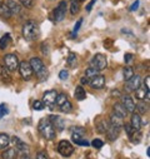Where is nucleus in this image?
Segmentation results:
<instances>
[{
	"instance_id": "obj_1",
	"label": "nucleus",
	"mask_w": 150,
	"mask_h": 159,
	"mask_svg": "<svg viewBox=\"0 0 150 159\" xmlns=\"http://www.w3.org/2000/svg\"><path fill=\"white\" fill-rule=\"evenodd\" d=\"M38 129H39L40 134H42L45 139H48V140H53V139H55V137H56V130L54 129L53 124L50 123V120H49L48 118L40 119L39 125H38Z\"/></svg>"
},
{
	"instance_id": "obj_2",
	"label": "nucleus",
	"mask_w": 150,
	"mask_h": 159,
	"mask_svg": "<svg viewBox=\"0 0 150 159\" xmlns=\"http://www.w3.org/2000/svg\"><path fill=\"white\" fill-rule=\"evenodd\" d=\"M40 30L38 24L34 20H28L24 25H23V36L26 40H35V39L39 36Z\"/></svg>"
},
{
	"instance_id": "obj_3",
	"label": "nucleus",
	"mask_w": 150,
	"mask_h": 159,
	"mask_svg": "<svg viewBox=\"0 0 150 159\" xmlns=\"http://www.w3.org/2000/svg\"><path fill=\"white\" fill-rule=\"evenodd\" d=\"M29 64H30V66L33 69V73H35L38 76L42 79V80H44V78L48 75V71H46V68H45L44 63L42 61V59L34 57V58L30 59Z\"/></svg>"
},
{
	"instance_id": "obj_4",
	"label": "nucleus",
	"mask_w": 150,
	"mask_h": 159,
	"mask_svg": "<svg viewBox=\"0 0 150 159\" xmlns=\"http://www.w3.org/2000/svg\"><path fill=\"white\" fill-rule=\"evenodd\" d=\"M3 61H4V66L5 69L10 73V71H15L18 70L19 68V59L15 54H7L4 58H3Z\"/></svg>"
},
{
	"instance_id": "obj_5",
	"label": "nucleus",
	"mask_w": 150,
	"mask_h": 159,
	"mask_svg": "<svg viewBox=\"0 0 150 159\" xmlns=\"http://www.w3.org/2000/svg\"><path fill=\"white\" fill-rule=\"evenodd\" d=\"M108 61H106V57L104 54H95L93 57V59L90 60V66L96 69L98 71H101L106 68Z\"/></svg>"
},
{
	"instance_id": "obj_6",
	"label": "nucleus",
	"mask_w": 150,
	"mask_h": 159,
	"mask_svg": "<svg viewBox=\"0 0 150 159\" xmlns=\"http://www.w3.org/2000/svg\"><path fill=\"white\" fill-rule=\"evenodd\" d=\"M141 84V78H140V75H133L129 80H126L125 82V87H124V89H125V92L126 93H133V92H135L136 89H138V87Z\"/></svg>"
},
{
	"instance_id": "obj_7",
	"label": "nucleus",
	"mask_w": 150,
	"mask_h": 159,
	"mask_svg": "<svg viewBox=\"0 0 150 159\" xmlns=\"http://www.w3.org/2000/svg\"><path fill=\"white\" fill-rule=\"evenodd\" d=\"M21 78L24 79V80H30V79L33 78V69L29 64V61H21L19 63V68H18Z\"/></svg>"
},
{
	"instance_id": "obj_8",
	"label": "nucleus",
	"mask_w": 150,
	"mask_h": 159,
	"mask_svg": "<svg viewBox=\"0 0 150 159\" xmlns=\"http://www.w3.org/2000/svg\"><path fill=\"white\" fill-rule=\"evenodd\" d=\"M58 152L63 157H70L74 153V147L68 140H61L58 144Z\"/></svg>"
},
{
	"instance_id": "obj_9",
	"label": "nucleus",
	"mask_w": 150,
	"mask_h": 159,
	"mask_svg": "<svg viewBox=\"0 0 150 159\" xmlns=\"http://www.w3.org/2000/svg\"><path fill=\"white\" fill-rule=\"evenodd\" d=\"M66 9H68L66 2H60V3L58 4V7H56V9H55V11H54V20H55L56 23H59V21H61V20L65 19Z\"/></svg>"
},
{
	"instance_id": "obj_10",
	"label": "nucleus",
	"mask_w": 150,
	"mask_h": 159,
	"mask_svg": "<svg viewBox=\"0 0 150 159\" xmlns=\"http://www.w3.org/2000/svg\"><path fill=\"white\" fill-rule=\"evenodd\" d=\"M10 142H13L14 143V148L18 150V153L20 152L23 155H28L29 154V147H28V144H25V142H23L20 138H18V137H13L11 139H10Z\"/></svg>"
},
{
	"instance_id": "obj_11",
	"label": "nucleus",
	"mask_w": 150,
	"mask_h": 159,
	"mask_svg": "<svg viewBox=\"0 0 150 159\" xmlns=\"http://www.w3.org/2000/svg\"><path fill=\"white\" fill-rule=\"evenodd\" d=\"M56 95H58L56 90H49V92L44 93V95H43V100H42V102L44 103V105H46V107H49V108H53V107L55 105Z\"/></svg>"
},
{
	"instance_id": "obj_12",
	"label": "nucleus",
	"mask_w": 150,
	"mask_h": 159,
	"mask_svg": "<svg viewBox=\"0 0 150 159\" xmlns=\"http://www.w3.org/2000/svg\"><path fill=\"white\" fill-rule=\"evenodd\" d=\"M48 119L50 120V123L53 124V127H54L55 130H58V132H63L64 130L65 122H64V119L61 116H59V115H50Z\"/></svg>"
},
{
	"instance_id": "obj_13",
	"label": "nucleus",
	"mask_w": 150,
	"mask_h": 159,
	"mask_svg": "<svg viewBox=\"0 0 150 159\" xmlns=\"http://www.w3.org/2000/svg\"><path fill=\"white\" fill-rule=\"evenodd\" d=\"M121 104L123 107L126 109L128 113H135V103L133 100V98L129 95V94H125V95H121Z\"/></svg>"
},
{
	"instance_id": "obj_14",
	"label": "nucleus",
	"mask_w": 150,
	"mask_h": 159,
	"mask_svg": "<svg viewBox=\"0 0 150 159\" xmlns=\"http://www.w3.org/2000/svg\"><path fill=\"white\" fill-rule=\"evenodd\" d=\"M89 84H90V87L94 88V89H103V88L105 87V76L98 74L96 76H94L93 79H90Z\"/></svg>"
},
{
	"instance_id": "obj_15",
	"label": "nucleus",
	"mask_w": 150,
	"mask_h": 159,
	"mask_svg": "<svg viewBox=\"0 0 150 159\" xmlns=\"http://www.w3.org/2000/svg\"><path fill=\"white\" fill-rule=\"evenodd\" d=\"M135 93V98L138 99V100H145L146 99V102H149V98H150V95H149V89L145 87V85H139L138 87V89L134 92Z\"/></svg>"
},
{
	"instance_id": "obj_16",
	"label": "nucleus",
	"mask_w": 150,
	"mask_h": 159,
	"mask_svg": "<svg viewBox=\"0 0 150 159\" xmlns=\"http://www.w3.org/2000/svg\"><path fill=\"white\" fill-rule=\"evenodd\" d=\"M5 4H7V7L9 8V10H10V13H11V15H18V14H20V13H21V10H23L21 5H20L19 3L14 2V0H8V2H7Z\"/></svg>"
},
{
	"instance_id": "obj_17",
	"label": "nucleus",
	"mask_w": 150,
	"mask_h": 159,
	"mask_svg": "<svg viewBox=\"0 0 150 159\" xmlns=\"http://www.w3.org/2000/svg\"><path fill=\"white\" fill-rule=\"evenodd\" d=\"M120 130H121V129H119V128H117V127H113V125L109 123V125H108V129H106L105 134H106V137H108L110 140H115V139L119 137Z\"/></svg>"
},
{
	"instance_id": "obj_18",
	"label": "nucleus",
	"mask_w": 150,
	"mask_h": 159,
	"mask_svg": "<svg viewBox=\"0 0 150 159\" xmlns=\"http://www.w3.org/2000/svg\"><path fill=\"white\" fill-rule=\"evenodd\" d=\"M109 123H110L113 127H117V128H119V129H121L123 125H124L123 118H120L119 115H117V114H114V113H111V114H110Z\"/></svg>"
},
{
	"instance_id": "obj_19",
	"label": "nucleus",
	"mask_w": 150,
	"mask_h": 159,
	"mask_svg": "<svg viewBox=\"0 0 150 159\" xmlns=\"http://www.w3.org/2000/svg\"><path fill=\"white\" fill-rule=\"evenodd\" d=\"M71 139L75 144L78 145H82V147H88L89 145V142L84 138V135L82 134H75V133H71Z\"/></svg>"
},
{
	"instance_id": "obj_20",
	"label": "nucleus",
	"mask_w": 150,
	"mask_h": 159,
	"mask_svg": "<svg viewBox=\"0 0 150 159\" xmlns=\"http://www.w3.org/2000/svg\"><path fill=\"white\" fill-rule=\"evenodd\" d=\"M130 125L134 128V130H140V128H141V116L138 113H133Z\"/></svg>"
},
{
	"instance_id": "obj_21",
	"label": "nucleus",
	"mask_w": 150,
	"mask_h": 159,
	"mask_svg": "<svg viewBox=\"0 0 150 159\" xmlns=\"http://www.w3.org/2000/svg\"><path fill=\"white\" fill-rule=\"evenodd\" d=\"M3 159H16L18 158V150L15 148H8L2 153Z\"/></svg>"
},
{
	"instance_id": "obj_22",
	"label": "nucleus",
	"mask_w": 150,
	"mask_h": 159,
	"mask_svg": "<svg viewBox=\"0 0 150 159\" xmlns=\"http://www.w3.org/2000/svg\"><path fill=\"white\" fill-rule=\"evenodd\" d=\"M74 97H75V99H77L78 102H82V100H84L86 98V92L83 88V85H78L77 88H75Z\"/></svg>"
},
{
	"instance_id": "obj_23",
	"label": "nucleus",
	"mask_w": 150,
	"mask_h": 159,
	"mask_svg": "<svg viewBox=\"0 0 150 159\" xmlns=\"http://www.w3.org/2000/svg\"><path fill=\"white\" fill-rule=\"evenodd\" d=\"M113 109H114V114L119 115L120 118H125V116L128 115V111H126V109L123 107L121 103H115L114 107H113Z\"/></svg>"
},
{
	"instance_id": "obj_24",
	"label": "nucleus",
	"mask_w": 150,
	"mask_h": 159,
	"mask_svg": "<svg viewBox=\"0 0 150 159\" xmlns=\"http://www.w3.org/2000/svg\"><path fill=\"white\" fill-rule=\"evenodd\" d=\"M0 80L4 82V83H10L11 82L10 73L5 69L4 65H0Z\"/></svg>"
},
{
	"instance_id": "obj_25",
	"label": "nucleus",
	"mask_w": 150,
	"mask_h": 159,
	"mask_svg": "<svg viewBox=\"0 0 150 159\" xmlns=\"http://www.w3.org/2000/svg\"><path fill=\"white\" fill-rule=\"evenodd\" d=\"M10 144V137L5 133H0V149H5Z\"/></svg>"
},
{
	"instance_id": "obj_26",
	"label": "nucleus",
	"mask_w": 150,
	"mask_h": 159,
	"mask_svg": "<svg viewBox=\"0 0 150 159\" xmlns=\"http://www.w3.org/2000/svg\"><path fill=\"white\" fill-rule=\"evenodd\" d=\"M135 110H138V114L141 115V114H146L148 110H149V105L144 103V100L139 102L136 105H135Z\"/></svg>"
},
{
	"instance_id": "obj_27",
	"label": "nucleus",
	"mask_w": 150,
	"mask_h": 159,
	"mask_svg": "<svg viewBox=\"0 0 150 159\" xmlns=\"http://www.w3.org/2000/svg\"><path fill=\"white\" fill-rule=\"evenodd\" d=\"M0 18H3V19L11 18V13H10L9 8L7 7V4H0Z\"/></svg>"
},
{
	"instance_id": "obj_28",
	"label": "nucleus",
	"mask_w": 150,
	"mask_h": 159,
	"mask_svg": "<svg viewBox=\"0 0 150 159\" xmlns=\"http://www.w3.org/2000/svg\"><path fill=\"white\" fill-rule=\"evenodd\" d=\"M10 40H11L10 34H5L2 39H0V49H7L9 43H10Z\"/></svg>"
},
{
	"instance_id": "obj_29",
	"label": "nucleus",
	"mask_w": 150,
	"mask_h": 159,
	"mask_svg": "<svg viewBox=\"0 0 150 159\" xmlns=\"http://www.w3.org/2000/svg\"><path fill=\"white\" fill-rule=\"evenodd\" d=\"M80 11V3L77 2V0H71V4H70V13L73 15L78 14Z\"/></svg>"
},
{
	"instance_id": "obj_30",
	"label": "nucleus",
	"mask_w": 150,
	"mask_h": 159,
	"mask_svg": "<svg viewBox=\"0 0 150 159\" xmlns=\"http://www.w3.org/2000/svg\"><path fill=\"white\" fill-rule=\"evenodd\" d=\"M108 125H109V122H105V120H101V119H98L96 122V128L100 133H105L106 129H108Z\"/></svg>"
},
{
	"instance_id": "obj_31",
	"label": "nucleus",
	"mask_w": 150,
	"mask_h": 159,
	"mask_svg": "<svg viewBox=\"0 0 150 159\" xmlns=\"http://www.w3.org/2000/svg\"><path fill=\"white\" fill-rule=\"evenodd\" d=\"M98 74H99V71H98L96 69H94V68H91V66H90V68H88V69H86V71H85V75H84V76L88 79V80H90V79H93V78H94V76H96Z\"/></svg>"
},
{
	"instance_id": "obj_32",
	"label": "nucleus",
	"mask_w": 150,
	"mask_h": 159,
	"mask_svg": "<svg viewBox=\"0 0 150 159\" xmlns=\"http://www.w3.org/2000/svg\"><path fill=\"white\" fill-rule=\"evenodd\" d=\"M123 75H124L125 82L129 80V79L134 75V70H133V68H130V66H125V68L123 69Z\"/></svg>"
},
{
	"instance_id": "obj_33",
	"label": "nucleus",
	"mask_w": 150,
	"mask_h": 159,
	"mask_svg": "<svg viewBox=\"0 0 150 159\" xmlns=\"http://www.w3.org/2000/svg\"><path fill=\"white\" fill-rule=\"evenodd\" d=\"M68 100V97H66V94H64V93H60V94H58L56 95V99H55V104L56 105H59V107H61L65 102Z\"/></svg>"
},
{
	"instance_id": "obj_34",
	"label": "nucleus",
	"mask_w": 150,
	"mask_h": 159,
	"mask_svg": "<svg viewBox=\"0 0 150 159\" xmlns=\"http://www.w3.org/2000/svg\"><path fill=\"white\" fill-rule=\"evenodd\" d=\"M130 138H131V143H134V144H139L140 140H141V133H140V130L134 132V134H133Z\"/></svg>"
},
{
	"instance_id": "obj_35",
	"label": "nucleus",
	"mask_w": 150,
	"mask_h": 159,
	"mask_svg": "<svg viewBox=\"0 0 150 159\" xmlns=\"http://www.w3.org/2000/svg\"><path fill=\"white\" fill-rule=\"evenodd\" d=\"M60 110L64 111V113H70V111L73 110V105H71V103H70L69 100H66V102L60 107Z\"/></svg>"
},
{
	"instance_id": "obj_36",
	"label": "nucleus",
	"mask_w": 150,
	"mask_h": 159,
	"mask_svg": "<svg viewBox=\"0 0 150 159\" xmlns=\"http://www.w3.org/2000/svg\"><path fill=\"white\" fill-rule=\"evenodd\" d=\"M66 63H68V65L74 66L75 64H77V55H75L74 53H70L69 57H68V59H66Z\"/></svg>"
},
{
	"instance_id": "obj_37",
	"label": "nucleus",
	"mask_w": 150,
	"mask_h": 159,
	"mask_svg": "<svg viewBox=\"0 0 150 159\" xmlns=\"http://www.w3.org/2000/svg\"><path fill=\"white\" fill-rule=\"evenodd\" d=\"M33 108H34V110H43L45 108V105L42 100H35L33 103Z\"/></svg>"
},
{
	"instance_id": "obj_38",
	"label": "nucleus",
	"mask_w": 150,
	"mask_h": 159,
	"mask_svg": "<svg viewBox=\"0 0 150 159\" xmlns=\"http://www.w3.org/2000/svg\"><path fill=\"white\" fill-rule=\"evenodd\" d=\"M123 128L125 129V132H126V134H128L129 137H131V135L134 134V132H136V130H134V128L130 125V123H125V124L123 125Z\"/></svg>"
},
{
	"instance_id": "obj_39",
	"label": "nucleus",
	"mask_w": 150,
	"mask_h": 159,
	"mask_svg": "<svg viewBox=\"0 0 150 159\" xmlns=\"http://www.w3.org/2000/svg\"><path fill=\"white\" fill-rule=\"evenodd\" d=\"M19 4L25 7V8H28V9H30V8H33L34 2H33V0H19Z\"/></svg>"
},
{
	"instance_id": "obj_40",
	"label": "nucleus",
	"mask_w": 150,
	"mask_h": 159,
	"mask_svg": "<svg viewBox=\"0 0 150 159\" xmlns=\"http://www.w3.org/2000/svg\"><path fill=\"white\" fill-rule=\"evenodd\" d=\"M82 24H83V19H79V20L77 21V24H75L74 29H73V36H75V35L78 34V31H79V29H80Z\"/></svg>"
},
{
	"instance_id": "obj_41",
	"label": "nucleus",
	"mask_w": 150,
	"mask_h": 159,
	"mask_svg": "<svg viewBox=\"0 0 150 159\" xmlns=\"http://www.w3.org/2000/svg\"><path fill=\"white\" fill-rule=\"evenodd\" d=\"M91 145H93L95 149H100V148L104 145V142H103L101 139H94L93 143H91Z\"/></svg>"
},
{
	"instance_id": "obj_42",
	"label": "nucleus",
	"mask_w": 150,
	"mask_h": 159,
	"mask_svg": "<svg viewBox=\"0 0 150 159\" xmlns=\"http://www.w3.org/2000/svg\"><path fill=\"white\" fill-rule=\"evenodd\" d=\"M71 133H75V134H82V135H84V134H85V130H84L82 127H74V128H71Z\"/></svg>"
},
{
	"instance_id": "obj_43",
	"label": "nucleus",
	"mask_w": 150,
	"mask_h": 159,
	"mask_svg": "<svg viewBox=\"0 0 150 159\" xmlns=\"http://www.w3.org/2000/svg\"><path fill=\"white\" fill-rule=\"evenodd\" d=\"M35 159H49V157H48L46 152H39V153L36 154Z\"/></svg>"
},
{
	"instance_id": "obj_44",
	"label": "nucleus",
	"mask_w": 150,
	"mask_h": 159,
	"mask_svg": "<svg viewBox=\"0 0 150 159\" xmlns=\"http://www.w3.org/2000/svg\"><path fill=\"white\" fill-rule=\"evenodd\" d=\"M68 76H69V71L68 70H61L60 73H59V78L61 79V80H65V79H68Z\"/></svg>"
},
{
	"instance_id": "obj_45",
	"label": "nucleus",
	"mask_w": 150,
	"mask_h": 159,
	"mask_svg": "<svg viewBox=\"0 0 150 159\" xmlns=\"http://www.w3.org/2000/svg\"><path fill=\"white\" fill-rule=\"evenodd\" d=\"M5 114H8V109L5 104H0V118H3Z\"/></svg>"
},
{
	"instance_id": "obj_46",
	"label": "nucleus",
	"mask_w": 150,
	"mask_h": 159,
	"mask_svg": "<svg viewBox=\"0 0 150 159\" xmlns=\"http://www.w3.org/2000/svg\"><path fill=\"white\" fill-rule=\"evenodd\" d=\"M133 58H134V55H133V54H130V53H128V54H125V55H124V60H125V63H131Z\"/></svg>"
},
{
	"instance_id": "obj_47",
	"label": "nucleus",
	"mask_w": 150,
	"mask_h": 159,
	"mask_svg": "<svg viewBox=\"0 0 150 159\" xmlns=\"http://www.w3.org/2000/svg\"><path fill=\"white\" fill-rule=\"evenodd\" d=\"M95 3H96V0H91V2L86 5V11H88V13H90V11H91V9H93V7L95 5Z\"/></svg>"
},
{
	"instance_id": "obj_48",
	"label": "nucleus",
	"mask_w": 150,
	"mask_h": 159,
	"mask_svg": "<svg viewBox=\"0 0 150 159\" xmlns=\"http://www.w3.org/2000/svg\"><path fill=\"white\" fill-rule=\"evenodd\" d=\"M139 4H140V2H139V0H136V2L130 7V11H135V10L139 8Z\"/></svg>"
},
{
	"instance_id": "obj_49",
	"label": "nucleus",
	"mask_w": 150,
	"mask_h": 159,
	"mask_svg": "<svg viewBox=\"0 0 150 159\" xmlns=\"http://www.w3.org/2000/svg\"><path fill=\"white\" fill-rule=\"evenodd\" d=\"M42 48H43V50H42V52H43V54H48V45L43 43V44H42Z\"/></svg>"
},
{
	"instance_id": "obj_50",
	"label": "nucleus",
	"mask_w": 150,
	"mask_h": 159,
	"mask_svg": "<svg viewBox=\"0 0 150 159\" xmlns=\"http://www.w3.org/2000/svg\"><path fill=\"white\" fill-rule=\"evenodd\" d=\"M80 83H82V85H84V84H89V80H88L85 76H83V78L80 79Z\"/></svg>"
},
{
	"instance_id": "obj_51",
	"label": "nucleus",
	"mask_w": 150,
	"mask_h": 159,
	"mask_svg": "<svg viewBox=\"0 0 150 159\" xmlns=\"http://www.w3.org/2000/svg\"><path fill=\"white\" fill-rule=\"evenodd\" d=\"M149 79H150L149 76H146V78H145V84H144V85H145L148 89H149V87H150V80H149Z\"/></svg>"
},
{
	"instance_id": "obj_52",
	"label": "nucleus",
	"mask_w": 150,
	"mask_h": 159,
	"mask_svg": "<svg viewBox=\"0 0 150 159\" xmlns=\"http://www.w3.org/2000/svg\"><path fill=\"white\" fill-rule=\"evenodd\" d=\"M111 95H117V97H121V93L119 90H113L111 92Z\"/></svg>"
},
{
	"instance_id": "obj_53",
	"label": "nucleus",
	"mask_w": 150,
	"mask_h": 159,
	"mask_svg": "<svg viewBox=\"0 0 150 159\" xmlns=\"http://www.w3.org/2000/svg\"><path fill=\"white\" fill-rule=\"evenodd\" d=\"M20 159H30V157H29V155H23Z\"/></svg>"
},
{
	"instance_id": "obj_54",
	"label": "nucleus",
	"mask_w": 150,
	"mask_h": 159,
	"mask_svg": "<svg viewBox=\"0 0 150 159\" xmlns=\"http://www.w3.org/2000/svg\"><path fill=\"white\" fill-rule=\"evenodd\" d=\"M0 3H2V0H0Z\"/></svg>"
},
{
	"instance_id": "obj_55",
	"label": "nucleus",
	"mask_w": 150,
	"mask_h": 159,
	"mask_svg": "<svg viewBox=\"0 0 150 159\" xmlns=\"http://www.w3.org/2000/svg\"><path fill=\"white\" fill-rule=\"evenodd\" d=\"M64 2H66V0H64Z\"/></svg>"
}]
</instances>
